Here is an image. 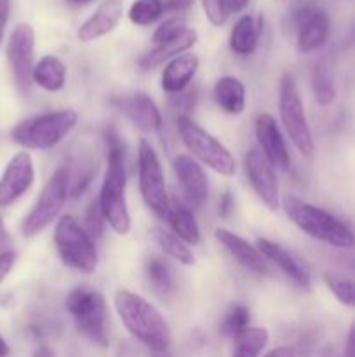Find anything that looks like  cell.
Wrapping results in <instances>:
<instances>
[{"label":"cell","mask_w":355,"mask_h":357,"mask_svg":"<svg viewBox=\"0 0 355 357\" xmlns=\"http://www.w3.org/2000/svg\"><path fill=\"white\" fill-rule=\"evenodd\" d=\"M106 142V171L101 183L97 202L103 211L106 225L118 236L131 232V213H129L125 187H127V171H125V146L117 129H104Z\"/></svg>","instance_id":"6da1fadb"},{"label":"cell","mask_w":355,"mask_h":357,"mask_svg":"<svg viewBox=\"0 0 355 357\" xmlns=\"http://www.w3.org/2000/svg\"><path fill=\"white\" fill-rule=\"evenodd\" d=\"M115 310L125 330L145 345L150 352L167 351L171 345V328L162 314L143 296L118 289L113 298Z\"/></svg>","instance_id":"7a4b0ae2"},{"label":"cell","mask_w":355,"mask_h":357,"mask_svg":"<svg viewBox=\"0 0 355 357\" xmlns=\"http://www.w3.org/2000/svg\"><path fill=\"white\" fill-rule=\"evenodd\" d=\"M282 208L289 220L312 239L326 243L333 248H340V250L355 248V234L326 209L291 194L282 199Z\"/></svg>","instance_id":"3957f363"},{"label":"cell","mask_w":355,"mask_h":357,"mask_svg":"<svg viewBox=\"0 0 355 357\" xmlns=\"http://www.w3.org/2000/svg\"><path fill=\"white\" fill-rule=\"evenodd\" d=\"M79 122L75 110H58L17 122L10 139L26 150H51L72 132Z\"/></svg>","instance_id":"277c9868"},{"label":"cell","mask_w":355,"mask_h":357,"mask_svg":"<svg viewBox=\"0 0 355 357\" xmlns=\"http://www.w3.org/2000/svg\"><path fill=\"white\" fill-rule=\"evenodd\" d=\"M176 128L184 149L198 162L207 166L214 173L221 174V176H232L235 173L237 166L232 152L211 132L198 126L194 119L188 117V115H178Z\"/></svg>","instance_id":"5b68a950"},{"label":"cell","mask_w":355,"mask_h":357,"mask_svg":"<svg viewBox=\"0 0 355 357\" xmlns=\"http://www.w3.org/2000/svg\"><path fill=\"white\" fill-rule=\"evenodd\" d=\"M65 307L80 335L97 347H106V302L97 289L77 286L66 296Z\"/></svg>","instance_id":"8992f818"},{"label":"cell","mask_w":355,"mask_h":357,"mask_svg":"<svg viewBox=\"0 0 355 357\" xmlns=\"http://www.w3.org/2000/svg\"><path fill=\"white\" fill-rule=\"evenodd\" d=\"M54 246L66 267L82 274H93L97 267V250L93 237L73 216L65 215L56 222Z\"/></svg>","instance_id":"52a82bcc"},{"label":"cell","mask_w":355,"mask_h":357,"mask_svg":"<svg viewBox=\"0 0 355 357\" xmlns=\"http://www.w3.org/2000/svg\"><path fill=\"white\" fill-rule=\"evenodd\" d=\"M278 114L289 139L303 157H312L315 152L312 129L305 115L301 94L292 75H282L278 84Z\"/></svg>","instance_id":"ba28073f"},{"label":"cell","mask_w":355,"mask_h":357,"mask_svg":"<svg viewBox=\"0 0 355 357\" xmlns=\"http://www.w3.org/2000/svg\"><path fill=\"white\" fill-rule=\"evenodd\" d=\"M70 195V173L68 167H58L42 188L37 202L23 220L21 230L26 237L37 236L47 229L65 208Z\"/></svg>","instance_id":"9c48e42d"},{"label":"cell","mask_w":355,"mask_h":357,"mask_svg":"<svg viewBox=\"0 0 355 357\" xmlns=\"http://www.w3.org/2000/svg\"><path fill=\"white\" fill-rule=\"evenodd\" d=\"M138 183L146 208L159 220H167L171 199L167 195L166 176L159 155L146 139L138 145Z\"/></svg>","instance_id":"30bf717a"},{"label":"cell","mask_w":355,"mask_h":357,"mask_svg":"<svg viewBox=\"0 0 355 357\" xmlns=\"http://www.w3.org/2000/svg\"><path fill=\"white\" fill-rule=\"evenodd\" d=\"M292 30H296V45L301 54L319 51L327 44L331 33L329 14L313 2L292 7L289 17Z\"/></svg>","instance_id":"8fae6325"},{"label":"cell","mask_w":355,"mask_h":357,"mask_svg":"<svg viewBox=\"0 0 355 357\" xmlns=\"http://www.w3.org/2000/svg\"><path fill=\"white\" fill-rule=\"evenodd\" d=\"M6 54L14 86L23 96H28L35 68V31L30 24L19 23L14 28L7 42Z\"/></svg>","instance_id":"7c38bea8"},{"label":"cell","mask_w":355,"mask_h":357,"mask_svg":"<svg viewBox=\"0 0 355 357\" xmlns=\"http://www.w3.org/2000/svg\"><path fill=\"white\" fill-rule=\"evenodd\" d=\"M244 171L249 180L251 187L256 192L260 201L270 211H275L281 206V190H278L277 174L275 167L268 162L263 152L258 149H251L244 157Z\"/></svg>","instance_id":"4fadbf2b"},{"label":"cell","mask_w":355,"mask_h":357,"mask_svg":"<svg viewBox=\"0 0 355 357\" xmlns=\"http://www.w3.org/2000/svg\"><path fill=\"white\" fill-rule=\"evenodd\" d=\"M111 107L129 119L139 131L159 132L162 129V112L155 101L141 91L117 94L110 100Z\"/></svg>","instance_id":"5bb4252c"},{"label":"cell","mask_w":355,"mask_h":357,"mask_svg":"<svg viewBox=\"0 0 355 357\" xmlns=\"http://www.w3.org/2000/svg\"><path fill=\"white\" fill-rule=\"evenodd\" d=\"M174 174L180 183L181 194L184 197V204L194 211V209H202L207 206L209 199V183L207 174H205L204 167L190 155H180L174 157Z\"/></svg>","instance_id":"9a60e30c"},{"label":"cell","mask_w":355,"mask_h":357,"mask_svg":"<svg viewBox=\"0 0 355 357\" xmlns=\"http://www.w3.org/2000/svg\"><path fill=\"white\" fill-rule=\"evenodd\" d=\"M35 180L33 159L28 152H17L7 162L2 176H0V208L14 204L23 197Z\"/></svg>","instance_id":"2e32d148"},{"label":"cell","mask_w":355,"mask_h":357,"mask_svg":"<svg viewBox=\"0 0 355 357\" xmlns=\"http://www.w3.org/2000/svg\"><path fill=\"white\" fill-rule=\"evenodd\" d=\"M254 132L260 143V150L267 157L268 162L275 169L287 171L291 167V155H289L285 138L277 121L270 114H260L254 122Z\"/></svg>","instance_id":"e0dca14e"},{"label":"cell","mask_w":355,"mask_h":357,"mask_svg":"<svg viewBox=\"0 0 355 357\" xmlns=\"http://www.w3.org/2000/svg\"><path fill=\"white\" fill-rule=\"evenodd\" d=\"M256 248L261 255H263L265 260L271 261L275 267L281 268L282 274L296 286V288L303 289V291H308L312 281H310V274L306 271L305 265L298 260L292 253H289L284 246L274 243V241H268L260 237L256 239Z\"/></svg>","instance_id":"ac0fdd59"},{"label":"cell","mask_w":355,"mask_h":357,"mask_svg":"<svg viewBox=\"0 0 355 357\" xmlns=\"http://www.w3.org/2000/svg\"><path fill=\"white\" fill-rule=\"evenodd\" d=\"M214 237L240 267L256 275H270V268H268L263 255L258 251V248L247 243L246 239H242L240 236H237V234L230 232L226 229L216 230Z\"/></svg>","instance_id":"d6986e66"},{"label":"cell","mask_w":355,"mask_h":357,"mask_svg":"<svg viewBox=\"0 0 355 357\" xmlns=\"http://www.w3.org/2000/svg\"><path fill=\"white\" fill-rule=\"evenodd\" d=\"M124 13L122 0H104L79 28V38L82 42H94L110 33L120 21Z\"/></svg>","instance_id":"ffe728a7"},{"label":"cell","mask_w":355,"mask_h":357,"mask_svg":"<svg viewBox=\"0 0 355 357\" xmlns=\"http://www.w3.org/2000/svg\"><path fill=\"white\" fill-rule=\"evenodd\" d=\"M198 70V58L194 52H184V54L176 56L167 65L164 66L162 75H160V86L167 94L181 93L187 87H190L195 73Z\"/></svg>","instance_id":"44dd1931"},{"label":"cell","mask_w":355,"mask_h":357,"mask_svg":"<svg viewBox=\"0 0 355 357\" xmlns=\"http://www.w3.org/2000/svg\"><path fill=\"white\" fill-rule=\"evenodd\" d=\"M197 38H198L197 31L191 30V28H187V30H184L183 33L178 35V37L171 38V40L167 42H162V44L153 45L148 52H145L138 61L139 68L148 72V70H153L157 68V66H160L162 63L171 61V59L176 58V56L184 54L188 49L194 47Z\"/></svg>","instance_id":"7402d4cb"},{"label":"cell","mask_w":355,"mask_h":357,"mask_svg":"<svg viewBox=\"0 0 355 357\" xmlns=\"http://www.w3.org/2000/svg\"><path fill=\"white\" fill-rule=\"evenodd\" d=\"M263 31V17L247 14L242 16L230 33V49L237 56H249L256 51Z\"/></svg>","instance_id":"603a6c76"},{"label":"cell","mask_w":355,"mask_h":357,"mask_svg":"<svg viewBox=\"0 0 355 357\" xmlns=\"http://www.w3.org/2000/svg\"><path fill=\"white\" fill-rule=\"evenodd\" d=\"M167 222L171 225V232L176 234L188 246H197L200 243V229L195 220L194 211L180 199H171L169 215Z\"/></svg>","instance_id":"cb8c5ba5"},{"label":"cell","mask_w":355,"mask_h":357,"mask_svg":"<svg viewBox=\"0 0 355 357\" xmlns=\"http://www.w3.org/2000/svg\"><path fill=\"white\" fill-rule=\"evenodd\" d=\"M214 101L225 114L240 115L246 110V87L237 77H221L214 84Z\"/></svg>","instance_id":"d4e9b609"},{"label":"cell","mask_w":355,"mask_h":357,"mask_svg":"<svg viewBox=\"0 0 355 357\" xmlns=\"http://www.w3.org/2000/svg\"><path fill=\"white\" fill-rule=\"evenodd\" d=\"M33 84L47 93H58L66 84V66L58 56H42L33 68Z\"/></svg>","instance_id":"484cf974"},{"label":"cell","mask_w":355,"mask_h":357,"mask_svg":"<svg viewBox=\"0 0 355 357\" xmlns=\"http://www.w3.org/2000/svg\"><path fill=\"white\" fill-rule=\"evenodd\" d=\"M145 278L148 286L160 300L173 298L176 293V279L169 264L160 257H150L145 264Z\"/></svg>","instance_id":"4316f807"},{"label":"cell","mask_w":355,"mask_h":357,"mask_svg":"<svg viewBox=\"0 0 355 357\" xmlns=\"http://www.w3.org/2000/svg\"><path fill=\"white\" fill-rule=\"evenodd\" d=\"M152 236L153 239H155L157 246H159L171 260L178 261V264L181 265H187V267L195 264L194 251H191L190 246H188L184 241H181L174 232L166 230L160 225H155L152 227Z\"/></svg>","instance_id":"83f0119b"},{"label":"cell","mask_w":355,"mask_h":357,"mask_svg":"<svg viewBox=\"0 0 355 357\" xmlns=\"http://www.w3.org/2000/svg\"><path fill=\"white\" fill-rule=\"evenodd\" d=\"M310 87H312L313 100L320 107H329L336 100V87H334L331 68L326 59H319L313 65L312 73H310Z\"/></svg>","instance_id":"f1b7e54d"},{"label":"cell","mask_w":355,"mask_h":357,"mask_svg":"<svg viewBox=\"0 0 355 357\" xmlns=\"http://www.w3.org/2000/svg\"><path fill=\"white\" fill-rule=\"evenodd\" d=\"M233 357H260L268 344V331L265 328L249 326L235 338Z\"/></svg>","instance_id":"f546056e"},{"label":"cell","mask_w":355,"mask_h":357,"mask_svg":"<svg viewBox=\"0 0 355 357\" xmlns=\"http://www.w3.org/2000/svg\"><path fill=\"white\" fill-rule=\"evenodd\" d=\"M162 0H136L129 9V20L138 26H148L164 16Z\"/></svg>","instance_id":"4dcf8cb0"},{"label":"cell","mask_w":355,"mask_h":357,"mask_svg":"<svg viewBox=\"0 0 355 357\" xmlns=\"http://www.w3.org/2000/svg\"><path fill=\"white\" fill-rule=\"evenodd\" d=\"M249 328V309L242 303H235L221 323V333L235 340L244 330Z\"/></svg>","instance_id":"1f68e13d"},{"label":"cell","mask_w":355,"mask_h":357,"mask_svg":"<svg viewBox=\"0 0 355 357\" xmlns=\"http://www.w3.org/2000/svg\"><path fill=\"white\" fill-rule=\"evenodd\" d=\"M327 289L333 293L334 298L345 307H355V279L341 278L336 274L324 275Z\"/></svg>","instance_id":"d6a6232c"},{"label":"cell","mask_w":355,"mask_h":357,"mask_svg":"<svg viewBox=\"0 0 355 357\" xmlns=\"http://www.w3.org/2000/svg\"><path fill=\"white\" fill-rule=\"evenodd\" d=\"M187 28H188L187 26V20H184V17H181V16L169 17V20L162 21V23L157 26V30L153 31V37H152L153 45L162 44V42H167V40H171V38L178 37V35L183 33Z\"/></svg>","instance_id":"836d02e7"},{"label":"cell","mask_w":355,"mask_h":357,"mask_svg":"<svg viewBox=\"0 0 355 357\" xmlns=\"http://www.w3.org/2000/svg\"><path fill=\"white\" fill-rule=\"evenodd\" d=\"M104 227H106V220H104L103 211H101L100 202H97V199H94L86 211V227L84 229L87 230V234L93 239H96V237L103 236Z\"/></svg>","instance_id":"e575fe53"},{"label":"cell","mask_w":355,"mask_h":357,"mask_svg":"<svg viewBox=\"0 0 355 357\" xmlns=\"http://www.w3.org/2000/svg\"><path fill=\"white\" fill-rule=\"evenodd\" d=\"M202 9L207 16L209 23L212 26H223L228 20V9H226V0H200Z\"/></svg>","instance_id":"d590c367"},{"label":"cell","mask_w":355,"mask_h":357,"mask_svg":"<svg viewBox=\"0 0 355 357\" xmlns=\"http://www.w3.org/2000/svg\"><path fill=\"white\" fill-rule=\"evenodd\" d=\"M197 98H198L197 87L190 86L171 98V107L180 110V115H188V112H194L195 105H197Z\"/></svg>","instance_id":"8d00e7d4"},{"label":"cell","mask_w":355,"mask_h":357,"mask_svg":"<svg viewBox=\"0 0 355 357\" xmlns=\"http://www.w3.org/2000/svg\"><path fill=\"white\" fill-rule=\"evenodd\" d=\"M14 261H16V253L14 251H7V253L0 255V282L7 278L10 271L14 267Z\"/></svg>","instance_id":"74e56055"},{"label":"cell","mask_w":355,"mask_h":357,"mask_svg":"<svg viewBox=\"0 0 355 357\" xmlns=\"http://www.w3.org/2000/svg\"><path fill=\"white\" fill-rule=\"evenodd\" d=\"M233 208H235V201H233V195L230 192H225L223 197L219 199V208H218V215L221 218H228L230 215L233 213Z\"/></svg>","instance_id":"f35d334b"},{"label":"cell","mask_w":355,"mask_h":357,"mask_svg":"<svg viewBox=\"0 0 355 357\" xmlns=\"http://www.w3.org/2000/svg\"><path fill=\"white\" fill-rule=\"evenodd\" d=\"M166 13H183L194 6V0H162Z\"/></svg>","instance_id":"ab89813d"},{"label":"cell","mask_w":355,"mask_h":357,"mask_svg":"<svg viewBox=\"0 0 355 357\" xmlns=\"http://www.w3.org/2000/svg\"><path fill=\"white\" fill-rule=\"evenodd\" d=\"M7 251H13V239H10V234L7 232L2 216H0V255L7 253Z\"/></svg>","instance_id":"60d3db41"},{"label":"cell","mask_w":355,"mask_h":357,"mask_svg":"<svg viewBox=\"0 0 355 357\" xmlns=\"http://www.w3.org/2000/svg\"><path fill=\"white\" fill-rule=\"evenodd\" d=\"M10 13V0H0V44H2L3 31H6L7 20Z\"/></svg>","instance_id":"b9f144b4"},{"label":"cell","mask_w":355,"mask_h":357,"mask_svg":"<svg viewBox=\"0 0 355 357\" xmlns=\"http://www.w3.org/2000/svg\"><path fill=\"white\" fill-rule=\"evenodd\" d=\"M115 357H143V356H141V352H139L138 349L131 344V342H124V344L118 345Z\"/></svg>","instance_id":"7bdbcfd3"},{"label":"cell","mask_w":355,"mask_h":357,"mask_svg":"<svg viewBox=\"0 0 355 357\" xmlns=\"http://www.w3.org/2000/svg\"><path fill=\"white\" fill-rule=\"evenodd\" d=\"M265 357H296V352L287 345H281V347L271 349Z\"/></svg>","instance_id":"ee69618b"},{"label":"cell","mask_w":355,"mask_h":357,"mask_svg":"<svg viewBox=\"0 0 355 357\" xmlns=\"http://www.w3.org/2000/svg\"><path fill=\"white\" fill-rule=\"evenodd\" d=\"M247 3H249V0H226V9H228V14H235L246 9Z\"/></svg>","instance_id":"f6af8a7d"},{"label":"cell","mask_w":355,"mask_h":357,"mask_svg":"<svg viewBox=\"0 0 355 357\" xmlns=\"http://www.w3.org/2000/svg\"><path fill=\"white\" fill-rule=\"evenodd\" d=\"M345 357H355V323L352 324L350 333H348L347 351H345Z\"/></svg>","instance_id":"bcb514c9"},{"label":"cell","mask_w":355,"mask_h":357,"mask_svg":"<svg viewBox=\"0 0 355 357\" xmlns=\"http://www.w3.org/2000/svg\"><path fill=\"white\" fill-rule=\"evenodd\" d=\"M31 357H58V356H56V352L52 351L51 347H47V345H40Z\"/></svg>","instance_id":"7dc6e473"},{"label":"cell","mask_w":355,"mask_h":357,"mask_svg":"<svg viewBox=\"0 0 355 357\" xmlns=\"http://www.w3.org/2000/svg\"><path fill=\"white\" fill-rule=\"evenodd\" d=\"M9 356V345H7V342L3 340V337L0 335V357H7Z\"/></svg>","instance_id":"c3c4849f"},{"label":"cell","mask_w":355,"mask_h":357,"mask_svg":"<svg viewBox=\"0 0 355 357\" xmlns=\"http://www.w3.org/2000/svg\"><path fill=\"white\" fill-rule=\"evenodd\" d=\"M284 2L291 7H298V6H301V3L312 2V0H284Z\"/></svg>","instance_id":"681fc988"},{"label":"cell","mask_w":355,"mask_h":357,"mask_svg":"<svg viewBox=\"0 0 355 357\" xmlns=\"http://www.w3.org/2000/svg\"><path fill=\"white\" fill-rule=\"evenodd\" d=\"M70 6H86V3L93 2V0H66Z\"/></svg>","instance_id":"f907efd6"},{"label":"cell","mask_w":355,"mask_h":357,"mask_svg":"<svg viewBox=\"0 0 355 357\" xmlns=\"http://www.w3.org/2000/svg\"><path fill=\"white\" fill-rule=\"evenodd\" d=\"M150 357H173V354L169 352V349L167 351H160V352H152V356Z\"/></svg>","instance_id":"816d5d0a"},{"label":"cell","mask_w":355,"mask_h":357,"mask_svg":"<svg viewBox=\"0 0 355 357\" xmlns=\"http://www.w3.org/2000/svg\"><path fill=\"white\" fill-rule=\"evenodd\" d=\"M345 260H347V267H350L352 271H355V255H350V257H347Z\"/></svg>","instance_id":"f5cc1de1"}]
</instances>
